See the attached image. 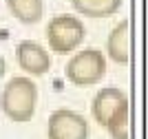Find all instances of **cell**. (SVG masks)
<instances>
[{"instance_id": "6da1fadb", "label": "cell", "mask_w": 148, "mask_h": 139, "mask_svg": "<svg viewBox=\"0 0 148 139\" xmlns=\"http://www.w3.org/2000/svg\"><path fill=\"white\" fill-rule=\"evenodd\" d=\"M91 115L113 139H128L130 133V102L117 86H104L93 97Z\"/></svg>"}, {"instance_id": "7a4b0ae2", "label": "cell", "mask_w": 148, "mask_h": 139, "mask_svg": "<svg viewBox=\"0 0 148 139\" xmlns=\"http://www.w3.org/2000/svg\"><path fill=\"white\" fill-rule=\"evenodd\" d=\"M38 106V84L27 75H16L2 86L0 110L13 124H27L33 119Z\"/></svg>"}, {"instance_id": "3957f363", "label": "cell", "mask_w": 148, "mask_h": 139, "mask_svg": "<svg viewBox=\"0 0 148 139\" xmlns=\"http://www.w3.org/2000/svg\"><path fill=\"white\" fill-rule=\"evenodd\" d=\"M106 68H108V60H106L104 51L88 47L69 58L66 66H64V77L77 88H86V86H95L104 79Z\"/></svg>"}, {"instance_id": "277c9868", "label": "cell", "mask_w": 148, "mask_h": 139, "mask_svg": "<svg viewBox=\"0 0 148 139\" xmlns=\"http://www.w3.org/2000/svg\"><path fill=\"white\" fill-rule=\"evenodd\" d=\"M47 44L56 55H73L86 38V27L73 13H58L47 22Z\"/></svg>"}, {"instance_id": "5b68a950", "label": "cell", "mask_w": 148, "mask_h": 139, "mask_svg": "<svg viewBox=\"0 0 148 139\" xmlns=\"http://www.w3.org/2000/svg\"><path fill=\"white\" fill-rule=\"evenodd\" d=\"M47 139H88V119L77 110L56 108L47 121Z\"/></svg>"}, {"instance_id": "8992f818", "label": "cell", "mask_w": 148, "mask_h": 139, "mask_svg": "<svg viewBox=\"0 0 148 139\" xmlns=\"http://www.w3.org/2000/svg\"><path fill=\"white\" fill-rule=\"evenodd\" d=\"M16 62L27 73V77H42L51 68V53L36 40H22L16 44Z\"/></svg>"}, {"instance_id": "52a82bcc", "label": "cell", "mask_w": 148, "mask_h": 139, "mask_svg": "<svg viewBox=\"0 0 148 139\" xmlns=\"http://www.w3.org/2000/svg\"><path fill=\"white\" fill-rule=\"evenodd\" d=\"M106 60L126 66L130 62V20H119L106 38Z\"/></svg>"}, {"instance_id": "ba28073f", "label": "cell", "mask_w": 148, "mask_h": 139, "mask_svg": "<svg viewBox=\"0 0 148 139\" xmlns=\"http://www.w3.org/2000/svg\"><path fill=\"white\" fill-rule=\"evenodd\" d=\"M7 9L22 24H36L42 20L44 0H5Z\"/></svg>"}, {"instance_id": "9c48e42d", "label": "cell", "mask_w": 148, "mask_h": 139, "mask_svg": "<svg viewBox=\"0 0 148 139\" xmlns=\"http://www.w3.org/2000/svg\"><path fill=\"white\" fill-rule=\"evenodd\" d=\"M73 9L86 18H108L122 9V0H71Z\"/></svg>"}, {"instance_id": "30bf717a", "label": "cell", "mask_w": 148, "mask_h": 139, "mask_svg": "<svg viewBox=\"0 0 148 139\" xmlns=\"http://www.w3.org/2000/svg\"><path fill=\"white\" fill-rule=\"evenodd\" d=\"M5 73H7V62H5V58L0 55V77H2Z\"/></svg>"}]
</instances>
